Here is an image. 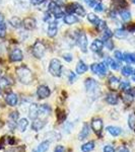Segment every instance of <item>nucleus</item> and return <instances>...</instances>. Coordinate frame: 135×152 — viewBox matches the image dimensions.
I'll use <instances>...</instances> for the list:
<instances>
[{
    "label": "nucleus",
    "instance_id": "7ed1b4c3",
    "mask_svg": "<svg viewBox=\"0 0 135 152\" xmlns=\"http://www.w3.org/2000/svg\"><path fill=\"white\" fill-rule=\"evenodd\" d=\"M46 52V47L42 42L38 41L35 43V45L33 46V55L36 58L41 59L44 56V54Z\"/></svg>",
    "mask_w": 135,
    "mask_h": 152
},
{
    "label": "nucleus",
    "instance_id": "f8f14e48",
    "mask_svg": "<svg viewBox=\"0 0 135 152\" xmlns=\"http://www.w3.org/2000/svg\"><path fill=\"white\" fill-rule=\"evenodd\" d=\"M5 100H6L7 104L10 105V107H15V105L18 104V95H16L15 94H13V92H9V94H6Z\"/></svg>",
    "mask_w": 135,
    "mask_h": 152
},
{
    "label": "nucleus",
    "instance_id": "393cba45",
    "mask_svg": "<svg viewBox=\"0 0 135 152\" xmlns=\"http://www.w3.org/2000/svg\"><path fill=\"white\" fill-rule=\"evenodd\" d=\"M12 80L8 77H0V87L1 88H6L9 87L10 85H12Z\"/></svg>",
    "mask_w": 135,
    "mask_h": 152
},
{
    "label": "nucleus",
    "instance_id": "423d86ee",
    "mask_svg": "<svg viewBox=\"0 0 135 152\" xmlns=\"http://www.w3.org/2000/svg\"><path fill=\"white\" fill-rule=\"evenodd\" d=\"M77 45L83 53L87 51V38L84 33H80L77 38Z\"/></svg>",
    "mask_w": 135,
    "mask_h": 152
},
{
    "label": "nucleus",
    "instance_id": "9d476101",
    "mask_svg": "<svg viewBox=\"0 0 135 152\" xmlns=\"http://www.w3.org/2000/svg\"><path fill=\"white\" fill-rule=\"evenodd\" d=\"M92 129L98 136L101 137L103 131V121L101 119H94L92 122Z\"/></svg>",
    "mask_w": 135,
    "mask_h": 152
},
{
    "label": "nucleus",
    "instance_id": "6e6d98bb",
    "mask_svg": "<svg viewBox=\"0 0 135 152\" xmlns=\"http://www.w3.org/2000/svg\"><path fill=\"white\" fill-rule=\"evenodd\" d=\"M132 79H133V81H135V71H134L133 75H132Z\"/></svg>",
    "mask_w": 135,
    "mask_h": 152
},
{
    "label": "nucleus",
    "instance_id": "5fc2aeb1",
    "mask_svg": "<svg viewBox=\"0 0 135 152\" xmlns=\"http://www.w3.org/2000/svg\"><path fill=\"white\" fill-rule=\"evenodd\" d=\"M3 21H4V16H3V14H2V13H0V24L3 23Z\"/></svg>",
    "mask_w": 135,
    "mask_h": 152
},
{
    "label": "nucleus",
    "instance_id": "9b49d317",
    "mask_svg": "<svg viewBox=\"0 0 135 152\" xmlns=\"http://www.w3.org/2000/svg\"><path fill=\"white\" fill-rule=\"evenodd\" d=\"M46 124H47V120L46 119H36L34 120L33 124H32V129L34 130V131H40L41 129H43L44 127L46 126Z\"/></svg>",
    "mask_w": 135,
    "mask_h": 152
},
{
    "label": "nucleus",
    "instance_id": "c03bdc74",
    "mask_svg": "<svg viewBox=\"0 0 135 152\" xmlns=\"http://www.w3.org/2000/svg\"><path fill=\"white\" fill-rule=\"evenodd\" d=\"M90 69H92V71L95 74L99 75V63H94V64L90 66Z\"/></svg>",
    "mask_w": 135,
    "mask_h": 152
},
{
    "label": "nucleus",
    "instance_id": "6e6552de",
    "mask_svg": "<svg viewBox=\"0 0 135 152\" xmlns=\"http://www.w3.org/2000/svg\"><path fill=\"white\" fill-rule=\"evenodd\" d=\"M51 91H50V88L46 85H40L37 89V95H38L39 99H47V97L50 95Z\"/></svg>",
    "mask_w": 135,
    "mask_h": 152
},
{
    "label": "nucleus",
    "instance_id": "b1692460",
    "mask_svg": "<svg viewBox=\"0 0 135 152\" xmlns=\"http://www.w3.org/2000/svg\"><path fill=\"white\" fill-rule=\"evenodd\" d=\"M87 69H88L87 65L85 64L83 61H79V62L77 63V65H76V73L77 74H83V73L87 72Z\"/></svg>",
    "mask_w": 135,
    "mask_h": 152
},
{
    "label": "nucleus",
    "instance_id": "c9c22d12",
    "mask_svg": "<svg viewBox=\"0 0 135 152\" xmlns=\"http://www.w3.org/2000/svg\"><path fill=\"white\" fill-rule=\"evenodd\" d=\"M130 88V82L127 81V80H124V81H122L120 83V88L119 89L123 90V91H127Z\"/></svg>",
    "mask_w": 135,
    "mask_h": 152
},
{
    "label": "nucleus",
    "instance_id": "6ab92c4d",
    "mask_svg": "<svg viewBox=\"0 0 135 152\" xmlns=\"http://www.w3.org/2000/svg\"><path fill=\"white\" fill-rule=\"evenodd\" d=\"M90 135V126L87 124H84L82 127V130L80 131L79 135H78V139L79 140H84L85 138H87Z\"/></svg>",
    "mask_w": 135,
    "mask_h": 152
},
{
    "label": "nucleus",
    "instance_id": "473e14b6",
    "mask_svg": "<svg viewBox=\"0 0 135 152\" xmlns=\"http://www.w3.org/2000/svg\"><path fill=\"white\" fill-rule=\"evenodd\" d=\"M124 61L127 63H135V54L134 53H125Z\"/></svg>",
    "mask_w": 135,
    "mask_h": 152
},
{
    "label": "nucleus",
    "instance_id": "49530a36",
    "mask_svg": "<svg viewBox=\"0 0 135 152\" xmlns=\"http://www.w3.org/2000/svg\"><path fill=\"white\" fill-rule=\"evenodd\" d=\"M94 9L97 12H102L103 10H104V6H103V4L102 3H97L95 5V7H94Z\"/></svg>",
    "mask_w": 135,
    "mask_h": 152
},
{
    "label": "nucleus",
    "instance_id": "ea45409f",
    "mask_svg": "<svg viewBox=\"0 0 135 152\" xmlns=\"http://www.w3.org/2000/svg\"><path fill=\"white\" fill-rule=\"evenodd\" d=\"M114 56L118 61H123L124 60V54L121 53V51H115Z\"/></svg>",
    "mask_w": 135,
    "mask_h": 152
},
{
    "label": "nucleus",
    "instance_id": "a19ab883",
    "mask_svg": "<svg viewBox=\"0 0 135 152\" xmlns=\"http://www.w3.org/2000/svg\"><path fill=\"white\" fill-rule=\"evenodd\" d=\"M104 46H106V48L108 49V50H110V51L114 49V44H113V41H111L110 39L106 40V42L104 43Z\"/></svg>",
    "mask_w": 135,
    "mask_h": 152
},
{
    "label": "nucleus",
    "instance_id": "603ef678",
    "mask_svg": "<svg viewBox=\"0 0 135 152\" xmlns=\"http://www.w3.org/2000/svg\"><path fill=\"white\" fill-rule=\"evenodd\" d=\"M32 3L35 4V5H39V4H42L45 0H31Z\"/></svg>",
    "mask_w": 135,
    "mask_h": 152
},
{
    "label": "nucleus",
    "instance_id": "4be33fe9",
    "mask_svg": "<svg viewBox=\"0 0 135 152\" xmlns=\"http://www.w3.org/2000/svg\"><path fill=\"white\" fill-rule=\"evenodd\" d=\"M18 116H19V114H18V112H12L10 115H9V126H10V128L12 129L13 127H15V124H16V122H18Z\"/></svg>",
    "mask_w": 135,
    "mask_h": 152
},
{
    "label": "nucleus",
    "instance_id": "f704fd0d",
    "mask_svg": "<svg viewBox=\"0 0 135 152\" xmlns=\"http://www.w3.org/2000/svg\"><path fill=\"white\" fill-rule=\"evenodd\" d=\"M108 73V69H107V65L105 64L104 62L100 63L99 64V75L100 76H105Z\"/></svg>",
    "mask_w": 135,
    "mask_h": 152
},
{
    "label": "nucleus",
    "instance_id": "39448f33",
    "mask_svg": "<svg viewBox=\"0 0 135 152\" xmlns=\"http://www.w3.org/2000/svg\"><path fill=\"white\" fill-rule=\"evenodd\" d=\"M49 11L52 12L55 18H62L63 14H64L62 11V9H61L60 6H59V4L56 3L55 1H51L50 3H49Z\"/></svg>",
    "mask_w": 135,
    "mask_h": 152
},
{
    "label": "nucleus",
    "instance_id": "f03ea898",
    "mask_svg": "<svg viewBox=\"0 0 135 152\" xmlns=\"http://www.w3.org/2000/svg\"><path fill=\"white\" fill-rule=\"evenodd\" d=\"M49 72L51 73V75L55 76V77L61 76V73H62V64H61L60 60H58V59H52L50 61Z\"/></svg>",
    "mask_w": 135,
    "mask_h": 152
},
{
    "label": "nucleus",
    "instance_id": "e433bc0d",
    "mask_svg": "<svg viewBox=\"0 0 135 152\" xmlns=\"http://www.w3.org/2000/svg\"><path fill=\"white\" fill-rule=\"evenodd\" d=\"M128 125L131 129H134L135 128V115L134 114H131L128 118Z\"/></svg>",
    "mask_w": 135,
    "mask_h": 152
},
{
    "label": "nucleus",
    "instance_id": "2f4dec72",
    "mask_svg": "<svg viewBox=\"0 0 135 152\" xmlns=\"http://www.w3.org/2000/svg\"><path fill=\"white\" fill-rule=\"evenodd\" d=\"M87 19H88V21H90V23L95 24V26H97V24L99 23V21L101 20V19L98 18L95 13H88L87 14Z\"/></svg>",
    "mask_w": 135,
    "mask_h": 152
},
{
    "label": "nucleus",
    "instance_id": "a878e982",
    "mask_svg": "<svg viewBox=\"0 0 135 152\" xmlns=\"http://www.w3.org/2000/svg\"><path fill=\"white\" fill-rule=\"evenodd\" d=\"M63 20H64L66 24H74L78 21V18L75 15H73V14H67V15L64 16Z\"/></svg>",
    "mask_w": 135,
    "mask_h": 152
},
{
    "label": "nucleus",
    "instance_id": "f3484780",
    "mask_svg": "<svg viewBox=\"0 0 135 152\" xmlns=\"http://www.w3.org/2000/svg\"><path fill=\"white\" fill-rule=\"evenodd\" d=\"M120 80L116 76H111L109 78V86L112 90H117L120 88Z\"/></svg>",
    "mask_w": 135,
    "mask_h": 152
},
{
    "label": "nucleus",
    "instance_id": "1a4fd4ad",
    "mask_svg": "<svg viewBox=\"0 0 135 152\" xmlns=\"http://www.w3.org/2000/svg\"><path fill=\"white\" fill-rule=\"evenodd\" d=\"M85 88H87V92H95V90L99 89V84H98V82L95 81V79H92V78H87V80H85Z\"/></svg>",
    "mask_w": 135,
    "mask_h": 152
},
{
    "label": "nucleus",
    "instance_id": "20e7f679",
    "mask_svg": "<svg viewBox=\"0 0 135 152\" xmlns=\"http://www.w3.org/2000/svg\"><path fill=\"white\" fill-rule=\"evenodd\" d=\"M66 11H67L69 14L76 13V14H78V15H80V16L85 15L84 8H83V7L80 5V4H78V3L69 4V5L67 6V9H66Z\"/></svg>",
    "mask_w": 135,
    "mask_h": 152
},
{
    "label": "nucleus",
    "instance_id": "4468645a",
    "mask_svg": "<svg viewBox=\"0 0 135 152\" xmlns=\"http://www.w3.org/2000/svg\"><path fill=\"white\" fill-rule=\"evenodd\" d=\"M57 31H58V26H57V23L55 21H51L48 26V31L47 34L50 38H54L56 35H57Z\"/></svg>",
    "mask_w": 135,
    "mask_h": 152
},
{
    "label": "nucleus",
    "instance_id": "7c9ffc66",
    "mask_svg": "<svg viewBox=\"0 0 135 152\" xmlns=\"http://www.w3.org/2000/svg\"><path fill=\"white\" fill-rule=\"evenodd\" d=\"M134 71L135 70L131 67V66H125V67L122 68V74L124 76H126V77H128V76L133 75Z\"/></svg>",
    "mask_w": 135,
    "mask_h": 152
},
{
    "label": "nucleus",
    "instance_id": "bb28decb",
    "mask_svg": "<svg viewBox=\"0 0 135 152\" xmlns=\"http://www.w3.org/2000/svg\"><path fill=\"white\" fill-rule=\"evenodd\" d=\"M95 149V142L90 141L87 143L83 144L81 146V151L82 152H92Z\"/></svg>",
    "mask_w": 135,
    "mask_h": 152
},
{
    "label": "nucleus",
    "instance_id": "de8ad7c7",
    "mask_svg": "<svg viewBox=\"0 0 135 152\" xmlns=\"http://www.w3.org/2000/svg\"><path fill=\"white\" fill-rule=\"evenodd\" d=\"M76 80V74H75L74 72H70L69 74V82L70 83H73Z\"/></svg>",
    "mask_w": 135,
    "mask_h": 152
},
{
    "label": "nucleus",
    "instance_id": "09e8293b",
    "mask_svg": "<svg viewBox=\"0 0 135 152\" xmlns=\"http://www.w3.org/2000/svg\"><path fill=\"white\" fill-rule=\"evenodd\" d=\"M83 1H84L85 3H87L90 7H95V5L97 4L95 0H83Z\"/></svg>",
    "mask_w": 135,
    "mask_h": 152
},
{
    "label": "nucleus",
    "instance_id": "72a5a7b5",
    "mask_svg": "<svg viewBox=\"0 0 135 152\" xmlns=\"http://www.w3.org/2000/svg\"><path fill=\"white\" fill-rule=\"evenodd\" d=\"M120 16H121V18L123 19L124 21H128L131 19V13L128 11V10H121L120 11Z\"/></svg>",
    "mask_w": 135,
    "mask_h": 152
},
{
    "label": "nucleus",
    "instance_id": "0eeeda50",
    "mask_svg": "<svg viewBox=\"0 0 135 152\" xmlns=\"http://www.w3.org/2000/svg\"><path fill=\"white\" fill-rule=\"evenodd\" d=\"M9 58L12 62H19V61L23 60V54L21 52V49L18 48H13L11 50L10 54H9Z\"/></svg>",
    "mask_w": 135,
    "mask_h": 152
},
{
    "label": "nucleus",
    "instance_id": "58836bf2",
    "mask_svg": "<svg viewBox=\"0 0 135 152\" xmlns=\"http://www.w3.org/2000/svg\"><path fill=\"white\" fill-rule=\"evenodd\" d=\"M123 100L126 102V104H130V102H133V95H132L131 94H129V92H127V94L124 95Z\"/></svg>",
    "mask_w": 135,
    "mask_h": 152
},
{
    "label": "nucleus",
    "instance_id": "dca6fc26",
    "mask_svg": "<svg viewBox=\"0 0 135 152\" xmlns=\"http://www.w3.org/2000/svg\"><path fill=\"white\" fill-rule=\"evenodd\" d=\"M104 48V42L101 40H95L90 45V49H92V52H101Z\"/></svg>",
    "mask_w": 135,
    "mask_h": 152
},
{
    "label": "nucleus",
    "instance_id": "aec40b11",
    "mask_svg": "<svg viewBox=\"0 0 135 152\" xmlns=\"http://www.w3.org/2000/svg\"><path fill=\"white\" fill-rule=\"evenodd\" d=\"M118 95L116 94H114V92H110V94H107V97H106V102H108L109 104H118Z\"/></svg>",
    "mask_w": 135,
    "mask_h": 152
},
{
    "label": "nucleus",
    "instance_id": "a211bd4d",
    "mask_svg": "<svg viewBox=\"0 0 135 152\" xmlns=\"http://www.w3.org/2000/svg\"><path fill=\"white\" fill-rule=\"evenodd\" d=\"M49 145H50V142L49 141H43L39 144L37 148L34 149L33 152H47V150L49 149Z\"/></svg>",
    "mask_w": 135,
    "mask_h": 152
},
{
    "label": "nucleus",
    "instance_id": "ddd939ff",
    "mask_svg": "<svg viewBox=\"0 0 135 152\" xmlns=\"http://www.w3.org/2000/svg\"><path fill=\"white\" fill-rule=\"evenodd\" d=\"M23 26L26 29H29V31H32L36 28V20L35 18H26L23 20Z\"/></svg>",
    "mask_w": 135,
    "mask_h": 152
},
{
    "label": "nucleus",
    "instance_id": "a18cd8bd",
    "mask_svg": "<svg viewBox=\"0 0 135 152\" xmlns=\"http://www.w3.org/2000/svg\"><path fill=\"white\" fill-rule=\"evenodd\" d=\"M63 59H64L65 61H67V62H71L73 57H72V55L69 53H64L63 54Z\"/></svg>",
    "mask_w": 135,
    "mask_h": 152
},
{
    "label": "nucleus",
    "instance_id": "412c9836",
    "mask_svg": "<svg viewBox=\"0 0 135 152\" xmlns=\"http://www.w3.org/2000/svg\"><path fill=\"white\" fill-rule=\"evenodd\" d=\"M51 113V107L48 104L39 105V117L40 116H48Z\"/></svg>",
    "mask_w": 135,
    "mask_h": 152
},
{
    "label": "nucleus",
    "instance_id": "5701e85b",
    "mask_svg": "<svg viewBox=\"0 0 135 152\" xmlns=\"http://www.w3.org/2000/svg\"><path fill=\"white\" fill-rule=\"evenodd\" d=\"M107 131L114 137L119 136V135H121V133H122V129L119 128V127H115V126L107 127Z\"/></svg>",
    "mask_w": 135,
    "mask_h": 152
},
{
    "label": "nucleus",
    "instance_id": "37998d69",
    "mask_svg": "<svg viewBox=\"0 0 135 152\" xmlns=\"http://www.w3.org/2000/svg\"><path fill=\"white\" fill-rule=\"evenodd\" d=\"M104 39L105 40H108V39H110L111 37L113 36V33H112V31L110 28H106V29H104Z\"/></svg>",
    "mask_w": 135,
    "mask_h": 152
},
{
    "label": "nucleus",
    "instance_id": "4d7b16f0",
    "mask_svg": "<svg viewBox=\"0 0 135 152\" xmlns=\"http://www.w3.org/2000/svg\"><path fill=\"white\" fill-rule=\"evenodd\" d=\"M132 1H133V2H134V3H135V0H132Z\"/></svg>",
    "mask_w": 135,
    "mask_h": 152
},
{
    "label": "nucleus",
    "instance_id": "cd10ccee",
    "mask_svg": "<svg viewBox=\"0 0 135 152\" xmlns=\"http://www.w3.org/2000/svg\"><path fill=\"white\" fill-rule=\"evenodd\" d=\"M29 126V122H28V119H21L18 123V127L19 129L21 132H24L26 130Z\"/></svg>",
    "mask_w": 135,
    "mask_h": 152
},
{
    "label": "nucleus",
    "instance_id": "79ce46f5",
    "mask_svg": "<svg viewBox=\"0 0 135 152\" xmlns=\"http://www.w3.org/2000/svg\"><path fill=\"white\" fill-rule=\"evenodd\" d=\"M97 28L99 31H104V29H106L107 28V23H106V21H104V20H100L99 21V23L97 24Z\"/></svg>",
    "mask_w": 135,
    "mask_h": 152
},
{
    "label": "nucleus",
    "instance_id": "2eb2a0df",
    "mask_svg": "<svg viewBox=\"0 0 135 152\" xmlns=\"http://www.w3.org/2000/svg\"><path fill=\"white\" fill-rule=\"evenodd\" d=\"M29 119L32 120H36L39 118V105L36 104H31L29 107Z\"/></svg>",
    "mask_w": 135,
    "mask_h": 152
},
{
    "label": "nucleus",
    "instance_id": "3c124183",
    "mask_svg": "<svg viewBox=\"0 0 135 152\" xmlns=\"http://www.w3.org/2000/svg\"><path fill=\"white\" fill-rule=\"evenodd\" d=\"M54 152H65V148L64 146L62 145H57L54 149Z\"/></svg>",
    "mask_w": 135,
    "mask_h": 152
},
{
    "label": "nucleus",
    "instance_id": "864d4df0",
    "mask_svg": "<svg viewBox=\"0 0 135 152\" xmlns=\"http://www.w3.org/2000/svg\"><path fill=\"white\" fill-rule=\"evenodd\" d=\"M119 152H129V150L127 147H121V148L119 149Z\"/></svg>",
    "mask_w": 135,
    "mask_h": 152
},
{
    "label": "nucleus",
    "instance_id": "13d9d810",
    "mask_svg": "<svg viewBox=\"0 0 135 152\" xmlns=\"http://www.w3.org/2000/svg\"><path fill=\"white\" fill-rule=\"evenodd\" d=\"M134 91H135V89H134Z\"/></svg>",
    "mask_w": 135,
    "mask_h": 152
},
{
    "label": "nucleus",
    "instance_id": "c85d7f7f",
    "mask_svg": "<svg viewBox=\"0 0 135 152\" xmlns=\"http://www.w3.org/2000/svg\"><path fill=\"white\" fill-rule=\"evenodd\" d=\"M127 35H128V33L123 28H117L114 33V36L116 37L117 39H125L127 37Z\"/></svg>",
    "mask_w": 135,
    "mask_h": 152
},
{
    "label": "nucleus",
    "instance_id": "c756f323",
    "mask_svg": "<svg viewBox=\"0 0 135 152\" xmlns=\"http://www.w3.org/2000/svg\"><path fill=\"white\" fill-rule=\"evenodd\" d=\"M9 23H10L11 26H13V28H21V26H23V21H21L18 18H15V16L9 19Z\"/></svg>",
    "mask_w": 135,
    "mask_h": 152
},
{
    "label": "nucleus",
    "instance_id": "f257e3e1",
    "mask_svg": "<svg viewBox=\"0 0 135 152\" xmlns=\"http://www.w3.org/2000/svg\"><path fill=\"white\" fill-rule=\"evenodd\" d=\"M16 75H18V80L23 84H29L33 80V75H32V71L26 66H21L16 69Z\"/></svg>",
    "mask_w": 135,
    "mask_h": 152
},
{
    "label": "nucleus",
    "instance_id": "4c0bfd02",
    "mask_svg": "<svg viewBox=\"0 0 135 152\" xmlns=\"http://www.w3.org/2000/svg\"><path fill=\"white\" fill-rule=\"evenodd\" d=\"M6 36V24L4 23H2L0 24V38L3 39Z\"/></svg>",
    "mask_w": 135,
    "mask_h": 152
},
{
    "label": "nucleus",
    "instance_id": "8fccbe9b",
    "mask_svg": "<svg viewBox=\"0 0 135 152\" xmlns=\"http://www.w3.org/2000/svg\"><path fill=\"white\" fill-rule=\"evenodd\" d=\"M104 152H115V149L114 147H112L111 145H106L104 147Z\"/></svg>",
    "mask_w": 135,
    "mask_h": 152
}]
</instances>
